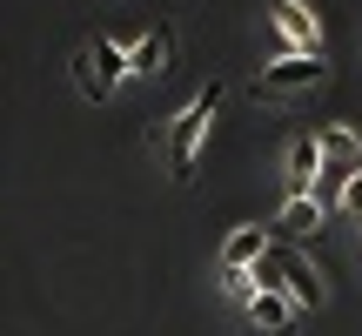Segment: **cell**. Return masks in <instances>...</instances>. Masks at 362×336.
Segmentation results:
<instances>
[{
    "label": "cell",
    "instance_id": "6da1fadb",
    "mask_svg": "<svg viewBox=\"0 0 362 336\" xmlns=\"http://www.w3.org/2000/svg\"><path fill=\"white\" fill-rule=\"evenodd\" d=\"M215 108H221V81H208V88L175 115V128H168V175H175V181L194 175V155H202V142H208V121H215Z\"/></svg>",
    "mask_w": 362,
    "mask_h": 336
},
{
    "label": "cell",
    "instance_id": "7a4b0ae2",
    "mask_svg": "<svg viewBox=\"0 0 362 336\" xmlns=\"http://www.w3.org/2000/svg\"><path fill=\"white\" fill-rule=\"evenodd\" d=\"M74 81L88 101H107V94L128 81V47H115V40H88V47L74 54Z\"/></svg>",
    "mask_w": 362,
    "mask_h": 336
},
{
    "label": "cell",
    "instance_id": "3957f363",
    "mask_svg": "<svg viewBox=\"0 0 362 336\" xmlns=\"http://www.w3.org/2000/svg\"><path fill=\"white\" fill-rule=\"evenodd\" d=\"M322 74H329V61H322V54H282L275 67H262V81H255V101H288V94L315 88Z\"/></svg>",
    "mask_w": 362,
    "mask_h": 336
},
{
    "label": "cell",
    "instance_id": "277c9868",
    "mask_svg": "<svg viewBox=\"0 0 362 336\" xmlns=\"http://www.w3.org/2000/svg\"><path fill=\"white\" fill-rule=\"evenodd\" d=\"M269 21H275V40H282L288 54H322V21H315L309 0H275Z\"/></svg>",
    "mask_w": 362,
    "mask_h": 336
},
{
    "label": "cell",
    "instance_id": "5b68a950",
    "mask_svg": "<svg viewBox=\"0 0 362 336\" xmlns=\"http://www.w3.org/2000/svg\"><path fill=\"white\" fill-rule=\"evenodd\" d=\"M242 310H248V323L269 330V336H288V323H296V296L288 289H255Z\"/></svg>",
    "mask_w": 362,
    "mask_h": 336
},
{
    "label": "cell",
    "instance_id": "8992f818",
    "mask_svg": "<svg viewBox=\"0 0 362 336\" xmlns=\"http://www.w3.org/2000/svg\"><path fill=\"white\" fill-rule=\"evenodd\" d=\"M269 256H275V269H282V289L296 296V310H315V303H322V276L302 256H288V249H269Z\"/></svg>",
    "mask_w": 362,
    "mask_h": 336
},
{
    "label": "cell",
    "instance_id": "52a82bcc",
    "mask_svg": "<svg viewBox=\"0 0 362 336\" xmlns=\"http://www.w3.org/2000/svg\"><path fill=\"white\" fill-rule=\"evenodd\" d=\"M322 175V148H315V135H296L288 142V155H282V181H288V195H309V181Z\"/></svg>",
    "mask_w": 362,
    "mask_h": 336
},
{
    "label": "cell",
    "instance_id": "ba28073f",
    "mask_svg": "<svg viewBox=\"0 0 362 336\" xmlns=\"http://www.w3.org/2000/svg\"><path fill=\"white\" fill-rule=\"evenodd\" d=\"M262 256H269V229H262V222L228 229V242H221V269H255Z\"/></svg>",
    "mask_w": 362,
    "mask_h": 336
},
{
    "label": "cell",
    "instance_id": "9c48e42d",
    "mask_svg": "<svg viewBox=\"0 0 362 336\" xmlns=\"http://www.w3.org/2000/svg\"><path fill=\"white\" fill-rule=\"evenodd\" d=\"M282 235H296V242H309V235H322V202L315 195H288L282 202V222H275Z\"/></svg>",
    "mask_w": 362,
    "mask_h": 336
},
{
    "label": "cell",
    "instance_id": "30bf717a",
    "mask_svg": "<svg viewBox=\"0 0 362 336\" xmlns=\"http://www.w3.org/2000/svg\"><path fill=\"white\" fill-rule=\"evenodd\" d=\"M168 54H175V34H168V27H155L141 47H128V74H161Z\"/></svg>",
    "mask_w": 362,
    "mask_h": 336
},
{
    "label": "cell",
    "instance_id": "8fae6325",
    "mask_svg": "<svg viewBox=\"0 0 362 336\" xmlns=\"http://www.w3.org/2000/svg\"><path fill=\"white\" fill-rule=\"evenodd\" d=\"M336 202L349 208V215H362V168H349V175H342V189H336Z\"/></svg>",
    "mask_w": 362,
    "mask_h": 336
}]
</instances>
